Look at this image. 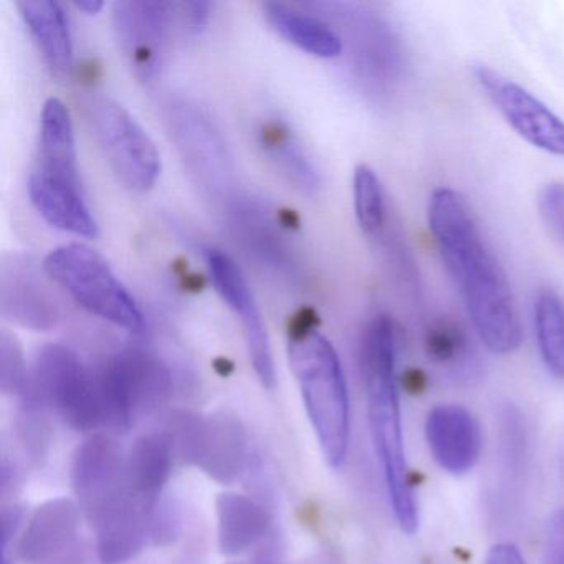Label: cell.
<instances>
[{
  "mask_svg": "<svg viewBox=\"0 0 564 564\" xmlns=\"http://www.w3.org/2000/svg\"><path fill=\"white\" fill-rule=\"evenodd\" d=\"M84 563V553L78 550L77 546L70 547V550L65 551L61 556L55 557V560L48 561L45 564H82Z\"/></svg>",
  "mask_w": 564,
  "mask_h": 564,
  "instance_id": "1f68e13d",
  "label": "cell"
},
{
  "mask_svg": "<svg viewBox=\"0 0 564 564\" xmlns=\"http://www.w3.org/2000/svg\"><path fill=\"white\" fill-rule=\"evenodd\" d=\"M534 333L547 371L564 379V300L553 289H541L534 296Z\"/></svg>",
  "mask_w": 564,
  "mask_h": 564,
  "instance_id": "603a6c76",
  "label": "cell"
},
{
  "mask_svg": "<svg viewBox=\"0 0 564 564\" xmlns=\"http://www.w3.org/2000/svg\"><path fill=\"white\" fill-rule=\"evenodd\" d=\"M171 4L160 2H117L113 8L115 29L121 47L138 74H156L163 61L170 32Z\"/></svg>",
  "mask_w": 564,
  "mask_h": 564,
  "instance_id": "30bf717a",
  "label": "cell"
},
{
  "mask_svg": "<svg viewBox=\"0 0 564 564\" xmlns=\"http://www.w3.org/2000/svg\"><path fill=\"white\" fill-rule=\"evenodd\" d=\"M44 272L91 315L127 332L143 329V313L137 300L91 247L80 242L57 247L45 257Z\"/></svg>",
  "mask_w": 564,
  "mask_h": 564,
  "instance_id": "277c9868",
  "label": "cell"
},
{
  "mask_svg": "<svg viewBox=\"0 0 564 564\" xmlns=\"http://www.w3.org/2000/svg\"><path fill=\"white\" fill-rule=\"evenodd\" d=\"M90 123L120 183L138 194L153 189L161 176L160 151L130 111L111 98H95Z\"/></svg>",
  "mask_w": 564,
  "mask_h": 564,
  "instance_id": "8992f818",
  "label": "cell"
},
{
  "mask_svg": "<svg viewBox=\"0 0 564 564\" xmlns=\"http://www.w3.org/2000/svg\"><path fill=\"white\" fill-rule=\"evenodd\" d=\"M538 209L551 236L564 242V184L557 181L544 184L538 194Z\"/></svg>",
  "mask_w": 564,
  "mask_h": 564,
  "instance_id": "f1b7e54d",
  "label": "cell"
},
{
  "mask_svg": "<svg viewBox=\"0 0 564 564\" xmlns=\"http://www.w3.org/2000/svg\"><path fill=\"white\" fill-rule=\"evenodd\" d=\"M362 369L368 388L369 425L381 462L389 501L405 533L419 528V508L405 458L401 404L395 378V329L388 315L369 323L362 341Z\"/></svg>",
  "mask_w": 564,
  "mask_h": 564,
  "instance_id": "7a4b0ae2",
  "label": "cell"
},
{
  "mask_svg": "<svg viewBox=\"0 0 564 564\" xmlns=\"http://www.w3.org/2000/svg\"><path fill=\"white\" fill-rule=\"evenodd\" d=\"M289 358L323 455L329 467L341 468L349 445V398L338 352L312 328L289 333Z\"/></svg>",
  "mask_w": 564,
  "mask_h": 564,
  "instance_id": "3957f363",
  "label": "cell"
},
{
  "mask_svg": "<svg viewBox=\"0 0 564 564\" xmlns=\"http://www.w3.org/2000/svg\"><path fill=\"white\" fill-rule=\"evenodd\" d=\"M150 514V508L134 500L130 491L120 503L105 513L94 524L98 534V557L101 563L121 564L137 556L147 543Z\"/></svg>",
  "mask_w": 564,
  "mask_h": 564,
  "instance_id": "2e32d148",
  "label": "cell"
},
{
  "mask_svg": "<svg viewBox=\"0 0 564 564\" xmlns=\"http://www.w3.org/2000/svg\"><path fill=\"white\" fill-rule=\"evenodd\" d=\"M2 315L25 328H54L58 306L31 260L22 256L4 260L2 265Z\"/></svg>",
  "mask_w": 564,
  "mask_h": 564,
  "instance_id": "7c38bea8",
  "label": "cell"
},
{
  "mask_svg": "<svg viewBox=\"0 0 564 564\" xmlns=\"http://www.w3.org/2000/svg\"><path fill=\"white\" fill-rule=\"evenodd\" d=\"M544 564H564V510L557 511L547 524Z\"/></svg>",
  "mask_w": 564,
  "mask_h": 564,
  "instance_id": "f546056e",
  "label": "cell"
},
{
  "mask_svg": "<svg viewBox=\"0 0 564 564\" xmlns=\"http://www.w3.org/2000/svg\"><path fill=\"white\" fill-rule=\"evenodd\" d=\"M104 424L128 429L134 415L161 404L170 394L166 366L143 349L118 352L97 372Z\"/></svg>",
  "mask_w": 564,
  "mask_h": 564,
  "instance_id": "52a82bcc",
  "label": "cell"
},
{
  "mask_svg": "<svg viewBox=\"0 0 564 564\" xmlns=\"http://www.w3.org/2000/svg\"><path fill=\"white\" fill-rule=\"evenodd\" d=\"M32 173L52 183L82 187L74 123L58 98H48L42 108L39 158Z\"/></svg>",
  "mask_w": 564,
  "mask_h": 564,
  "instance_id": "4fadbf2b",
  "label": "cell"
},
{
  "mask_svg": "<svg viewBox=\"0 0 564 564\" xmlns=\"http://www.w3.org/2000/svg\"><path fill=\"white\" fill-rule=\"evenodd\" d=\"M29 196L39 216L48 226L85 239H97L100 234L97 220L85 203L82 187L52 183L31 173Z\"/></svg>",
  "mask_w": 564,
  "mask_h": 564,
  "instance_id": "9a60e30c",
  "label": "cell"
},
{
  "mask_svg": "<svg viewBox=\"0 0 564 564\" xmlns=\"http://www.w3.org/2000/svg\"><path fill=\"white\" fill-rule=\"evenodd\" d=\"M478 85L498 113L528 144L564 158V120L527 88L488 65L475 68Z\"/></svg>",
  "mask_w": 564,
  "mask_h": 564,
  "instance_id": "ba28073f",
  "label": "cell"
},
{
  "mask_svg": "<svg viewBox=\"0 0 564 564\" xmlns=\"http://www.w3.org/2000/svg\"><path fill=\"white\" fill-rule=\"evenodd\" d=\"M263 15L270 28L305 54L316 58L339 57L343 42L339 35L325 22L313 15L303 14L279 2L263 4Z\"/></svg>",
  "mask_w": 564,
  "mask_h": 564,
  "instance_id": "ffe728a7",
  "label": "cell"
},
{
  "mask_svg": "<svg viewBox=\"0 0 564 564\" xmlns=\"http://www.w3.org/2000/svg\"><path fill=\"white\" fill-rule=\"evenodd\" d=\"M174 447L167 435L138 438L124 460V480L134 500L153 510L173 467Z\"/></svg>",
  "mask_w": 564,
  "mask_h": 564,
  "instance_id": "ac0fdd59",
  "label": "cell"
},
{
  "mask_svg": "<svg viewBox=\"0 0 564 564\" xmlns=\"http://www.w3.org/2000/svg\"><path fill=\"white\" fill-rule=\"evenodd\" d=\"M75 8L87 15H95L105 8V4L100 0H80V2H75Z\"/></svg>",
  "mask_w": 564,
  "mask_h": 564,
  "instance_id": "d6a6232c",
  "label": "cell"
},
{
  "mask_svg": "<svg viewBox=\"0 0 564 564\" xmlns=\"http://www.w3.org/2000/svg\"><path fill=\"white\" fill-rule=\"evenodd\" d=\"M485 564H528L514 544L498 543L491 547Z\"/></svg>",
  "mask_w": 564,
  "mask_h": 564,
  "instance_id": "4dcf8cb0",
  "label": "cell"
},
{
  "mask_svg": "<svg viewBox=\"0 0 564 564\" xmlns=\"http://www.w3.org/2000/svg\"><path fill=\"white\" fill-rule=\"evenodd\" d=\"M77 505L68 498H55L42 505L25 528L24 536L19 541V557L25 563H48L70 550L72 541L77 536Z\"/></svg>",
  "mask_w": 564,
  "mask_h": 564,
  "instance_id": "5bb4252c",
  "label": "cell"
},
{
  "mask_svg": "<svg viewBox=\"0 0 564 564\" xmlns=\"http://www.w3.org/2000/svg\"><path fill=\"white\" fill-rule=\"evenodd\" d=\"M28 391L29 398L52 405L77 431H94L104 424L97 375L65 346H45L39 352Z\"/></svg>",
  "mask_w": 564,
  "mask_h": 564,
  "instance_id": "5b68a950",
  "label": "cell"
},
{
  "mask_svg": "<svg viewBox=\"0 0 564 564\" xmlns=\"http://www.w3.org/2000/svg\"><path fill=\"white\" fill-rule=\"evenodd\" d=\"M28 382L21 345L15 336L4 332L0 339V386H2V391H25Z\"/></svg>",
  "mask_w": 564,
  "mask_h": 564,
  "instance_id": "83f0119b",
  "label": "cell"
},
{
  "mask_svg": "<svg viewBox=\"0 0 564 564\" xmlns=\"http://www.w3.org/2000/svg\"><path fill=\"white\" fill-rule=\"evenodd\" d=\"M246 462V432L237 419H204L196 465L214 480L232 484Z\"/></svg>",
  "mask_w": 564,
  "mask_h": 564,
  "instance_id": "d6986e66",
  "label": "cell"
},
{
  "mask_svg": "<svg viewBox=\"0 0 564 564\" xmlns=\"http://www.w3.org/2000/svg\"><path fill=\"white\" fill-rule=\"evenodd\" d=\"M18 9L48 67L68 74L74 67V42L62 6L55 0H22Z\"/></svg>",
  "mask_w": 564,
  "mask_h": 564,
  "instance_id": "e0dca14e",
  "label": "cell"
},
{
  "mask_svg": "<svg viewBox=\"0 0 564 564\" xmlns=\"http://www.w3.org/2000/svg\"><path fill=\"white\" fill-rule=\"evenodd\" d=\"M72 480L82 510L91 524L97 523L128 494L118 445L105 435L88 438L75 455Z\"/></svg>",
  "mask_w": 564,
  "mask_h": 564,
  "instance_id": "9c48e42d",
  "label": "cell"
},
{
  "mask_svg": "<svg viewBox=\"0 0 564 564\" xmlns=\"http://www.w3.org/2000/svg\"><path fill=\"white\" fill-rule=\"evenodd\" d=\"M352 204L359 229L366 236H379L386 224L384 191L378 173L369 164H358L352 174Z\"/></svg>",
  "mask_w": 564,
  "mask_h": 564,
  "instance_id": "484cf974",
  "label": "cell"
},
{
  "mask_svg": "<svg viewBox=\"0 0 564 564\" xmlns=\"http://www.w3.org/2000/svg\"><path fill=\"white\" fill-rule=\"evenodd\" d=\"M425 349L438 365H455L465 358L467 338H465L464 332L455 326V323L448 322V319H438L425 335Z\"/></svg>",
  "mask_w": 564,
  "mask_h": 564,
  "instance_id": "4316f807",
  "label": "cell"
},
{
  "mask_svg": "<svg viewBox=\"0 0 564 564\" xmlns=\"http://www.w3.org/2000/svg\"><path fill=\"white\" fill-rule=\"evenodd\" d=\"M427 223L485 348L500 356L517 351L523 343L517 302L467 197L451 187H438L429 199Z\"/></svg>",
  "mask_w": 564,
  "mask_h": 564,
  "instance_id": "6da1fadb",
  "label": "cell"
},
{
  "mask_svg": "<svg viewBox=\"0 0 564 564\" xmlns=\"http://www.w3.org/2000/svg\"><path fill=\"white\" fill-rule=\"evenodd\" d=\"M260 143L280 171L305 193H316L322 187L318 170L306 156L293 131L282 121H269L260 130Z\"/></svg>",
  "mask_w": 564,
  "mask_h": 564,
  "instance_id": "7402d4cb",
  "label": "cell"
},
{
  "mask_svg": "<svg viewBox=\"0 0 564 564\" xmlns=\"http://www.w3.org/2000/svg\"><path fill=\"white\" fill-rule=\"evenodd\" d=\"M217 521L220 550L224 554H239L267 533L270 514L243 495L224 494L217 498Z\"/></svg>",
  "mask_w": 564,
  "mask_h": 564,
  "instance_id": "44dd1931",
  "label": "cell"
},
{
  "mask_svg": "<svg viewBox=\"0 0 564 564\" xmlns=\"http://www.w3.org/2000/svg\"><path fill=\"white\" fill-rule=\"evenodd\" d=\"M204 259H206L214 289L219 293L224 303L237 316H240V319L259 312L246 275L226 252L210 247V249L204 250Z\"/></svg>",
  "mask_w": 564,
  "mask_h": 564,
  "instance_id": "cb8c5ba5",
  "label": "cell"
},
{
  "mask_svg": "<svg viewBox=\"0 0 564 564\" xmlns=\"http://www.w3.org/2000/svg\"><path fill=\"white\" fill-rule=\"evenodd\" d=\"M425 438L432 457L447 474L458 477L478 464L481 429L464 405L442 404L432 409L425 421Z\"/></svg>",
  "mask_w": 564,
  "mask_h": 564,
  "instance_id": "8fae6325",
  "label": "cell"
},
{
  "mask_svg": "<svg viewBox=\"0 0 564 564\" xmlns=\"http://www.w3.org/2000/svg\"><path fill=\"white\" fill-rule=\"evenodd\" d=\"M177 120H180L177 127H180V137L183 138V148L193 158L191 161H194L197 166L200 160V166L207 164L209 171L213 167L217 181L219 184L223 183L227 174V158L216 131L194 111H186Z\"/></svg>",
  "mask_w": 564,
  "mask_h": 564,
  "instance_id": "d4e9b609",
  "label": "cell"
}]
</instances>
